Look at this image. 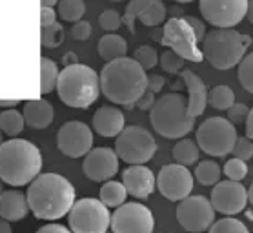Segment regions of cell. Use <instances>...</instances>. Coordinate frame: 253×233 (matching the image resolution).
<instances>
[{
    "mask_svg": "<svg viewBox=\"0 0 253 233\" xmlns=\"http://www.w3.org/2000/svg\"><path fill=\"white\" fill-rule=\"evenodd\" d=\"M248 202L253 206V182H252V186L248 188Z\"/></svg>",
    "mask_w": 253,
    "mask_h": 233,
    "instance_id": "54",
    "label": "cell"
},
{
    "mask_svg": "<svg viewBox=\"0 0 253 233\" xmlns=\"http://www.w3.org/2000/svg\"><path fill=\"white\" fill-rule=\"evenodd\" d=\"M127 189L124 186V182H117V181H106L102 184V188L98 191V199L102 200L108 208H119L121 204L126 202L127 197Z\"/></svg>",
    "mask_w": 253,
    "mask_h": 233,
    "instance_id": "24",
    "label": "cell"
},
{
    "mask_svg": "<svg viewBox=\"0 0 253 233\" xmlns=\"http://www.w3.org/2000/svg\"><path fill=\"white\" fill-rule=\"evenodd\" d=\"M124 128V113L115 106H100L93 115V130L100 137H117Z\"/></svg>",
    "mask_w": 253,
    "mask_h": 233,
    "instance_id": "19",
    "label": "cell"
},
{
    "mask_svg": "<svg viewBox=\"0 0 253 233\" xmlns=\"http://www.w3.org/2000/svg\"><path fill=\"white\" fill-rule=\"evenodd\" d=\"M29 211L28 195L18 189H7L0 193V217L9 222H18L26 219Z\"/></svg>",
    "mask_w": 253,
    "mask_h": 233,
    "instance_id": "21",
    "label": "cell"
},
{
    "mask_svg": "<svg viewBox=\"0 0 253 233\" xmlns=\"http://www.w3.org/2000/svg\"><path fill=\"white\" fill-rule=\"evenodd\" d=\"M86 13L84 0H60L58 2V15L64 22H79Z\"/></svg>",
    "mask_w": 253,
    "mask_h": 233,
    "instance_id": "31",
    "label": "cell"
},
{
    "mask_svg": "<svg viewBox=\"0 0 253 233\" xmlns=\"http://www.w3.org/2000/svg\"><path fill=\"white\" fill-rule=\"evenodd\" d=\"M182 80L186 84V90H188V109H190L191 117H199V115L204 113V109L208 106V90L204 80L195 75L190 69H182L180 73Z\"/></svg>",
    "mask_w": 253,
    "mask_h": 233,
    "instance_id": "20",
    "label": "cell"
},
{
    "mask_svg": "<svg viewBox=\"0 0 253 233\" xmlns=\"http://www.w3.org/2000/svg\"><path fill=\"white\" fill-rule=\"evenodd\" d=\"M57 146L69 159H81L93 148V131L81 120H69L58 130Z\"/></svg>",
    "mask_w": 253,
    "mask_h": 233,
    "instance_id": "15",
    "label": "cell"
},
{
    "mask_svg": "<svg viewBox=\"0 0 253 233\" xmlns=\"http://www.w3.org/2000/svg\"><path fill=\"white\" fill-rule=\"evenodd\" d=\"M201 44L204 58L210 62V66L226 71L239 66L252 44V37L231 28H217L206 33Z\"/></svg>",
    "mask_w": 253,
    "mask_h": 233,
    "instance_id": "6",
    "label": "cell"
},
{
    "mask_svg": "<svg viewBox=\"0 0 253 233\" xmlns=\"http://www.w3.org/2000/svg\"><path fill=\"white\" fill-rule=\"evenodd\" d=\"M211 233H246L248 226L244 222H241L239 219H233V215H226L224 219L215 221L210 226Z\"/></svg>",
    "mask_w": 253,
    "mask_h": 233,
    "instance_id": "34",
    "label": "cell"
},
{
    "mask_svg": "<svg viewBox=\"0 0 253 233\" xmlns=\"http://www.w3.org/2000/svg\"><path fill=\"white\" fill-rule=\"evenodd\" d=\"M184 58L180 57L177 51H173V49H168L164 51L159 57V64H161V68L166 71V73H171V75H177L178 71H182L184 69Z\"/></svg>",
    "mask_w": 253,
    "mask_h": 233,
    "instance_id": "36",
    "label": "cell"
},
{
    "mask_svg": "<svg viewBox=\"0 0 253 233\" xmlns=\"http://www.w3.org/2000/svg\"><path fill=\"white\" fill-rule=\"evenodd\" d=\"M233 157H239L242 160L253 159V140L250 137H237L235 146H233Z\"/></svg>",
    "mask_w": 253,
    "mask_h": 233,
    "instance_id": "40",
    "label": "cell"
},
{
    "mask_svg": "<svg viewBox=\"0 0 253 233\" xmlns=\"http://www.w3.org/2000/svg\"><path fill=\"white\" fill-rule=\"evenodd\" d=\"M153 102H155V93H153L151 90H148V88H146V91L142 93V97L138 98L135 106H137L138 109H142V111H148V109H151Z\"/></svg>",
    "mask_w": 253,
    "mask_h": 233,
    "instance_id": "43",
    "label": "cell"
},
{
    "mask_svg": "<svg viewBox=\"0 0 253 233\" xmlns=\"http://www.w3.org/2000/svg\"><path fill=\"white\" fill-rule=\"evenodd\" d=\"M122 182L127 193L135 199H148L157 186V177L153 171L144 164H129V168L122 171Z\"/></svg>",
    "mask_w": 253,
    "mask_h": 233,
    "instance_id": "18",
    "label": "cell"
},
{
    "mask_svg": "<svg viewBox=\"0 0 253 233\" xmlns=\"http://www.w3.org/2000/svg\"><path fill=\"white\" fill-rule=\"evenodd\" d=\"M157 189L161 191L164 199L180 202V200L191 195L193 189V173L184 164H166L162 166L157 175Z\"/></svg>",
    "mask_w": 253,
    "mask_h": 233,
    "instance_id": "14",
    "label": "cell"
},
{
    "mask_svg": "<svg viewBox=\"0 0 253 233\" xmlns=\"http://www.w3.org/2000/svg\"><path fill=\"white\" fill-rule=\"evenodd\" d=\"M237 140L235 124L224 117H210L197 130V144L210 157H226Z\"/></svg>",
    "mask_w": 253,
    "mask_h": 233,
    "instance_id": "7",
    "label": "cell"
},
{
    "mask_svg": "<svg viewBox=\"0 0 253 233\" xmlns=\"http://www.w3.org/2000/svg\"><path fill=\"white\" fill-rule=\"evenodd\" d=\"M150 122L164 139H182L193 130L195 117L190 115L188 98L173 91L155 98L150 109Z\"/></svg>",
    "mask_w": 253,
    "mask_h": 233,
    "instance_id": "5",
    "label": "cell"
},
{
    "mask_svg": "<svg viewBox=\"0 0 253 233\" xmlns=\"http://www.w3.org/2000/svg\"><path fill=\"white\" fill-rule=\"evenodd\" d=\"M250 0H199L202 18L215 28H233L246 18Z\"/></svg>",
    "mask_w": 253,
    "mask_h": 233,
    "instance_id": "12",
    "label": "cell"
},
{
    "mask_svg": "<svg viewBox=\"0 0 253 233\" xmlns=\"http://www.w3.org/2000/svg\"><path fill=\"white\" fill-rule=\"evenodd\" d=\"M237 79L241 86L248 93L253 95V51L244 55L241 62H239V71H237Z\"/></svg>",
    "mask_w": 253,
    "mask_h": 233,
    "instance_id": "35",
    "label": "cell"
},
{
    "mask_svg": "<svg viewBox=\"0 0 253 233\" xmlns=\"http://www.w3.org/2000/svg\"><path fill=\"white\" fill-rule=\"evenodd\" d=\"M110 228L115 233H151L155 230V219L148 206L124 202L111 215Z\"/></svg>",
    "mask_w": 253,
    "mask_h": 233,
    "instance_id": "13",
    "label": "cell"
},
{
    "mask_svg": "<svg viewBox=\"0 0 253 233\" xmlns=\"http://www.w3.org/2000/svg\"><path fill=\"white\" fill-rule=\"evenodd\" d=\"M39 232L41 233H47V232H58V233H68L69 232V226H62V224H57L55 221H49L47 224L39 228Z\"/></svg>",
    "mask_w": 253,
    "mask_h": 233,
    "instance_id": "47",
    "label": "cell"
},
{
    "mask_svg": "<svg viewBox=\"0 0 253 233\" xmlns=\"http://www.w3.org/2000/svg\"><path fill=\"white\" fill-rule=\"evenodd\" d=\"M98 24H100V28L106 29V31H117V29L121 28L122 24V17L121 13L115 11V9H106V11L100 13V17H98Z\"/></svg>",
    "mask_w": 253,
    "mask_h": 233,
    "instance_id": "39",
    "label": "cell"
},
{
    "mask_svg": "<svg viewBox=\"0 0 253 233\" xmlns=\"http://www.w3.org/2000/svg\"><path fill=\"white\" fill-rule=\"evenodd\" d=\"M220 166L215 160H202L195 168V179L202 186H215L220 181Z\"/></svg>",
    "mask_w": 253,
    "mask_h": 233,
    "instance_id": "29",
    "label": "cell"
},
{
    "mask_svg": "<svg viewBox=\"0 0 253 233\" xmlns=\"http://www.w3.org/2000/svg\"><path fill=\"white\" fill-rule=\"evenodd\" d=\"M18 98H11V100H0V108H17L18 106Z\"/></svg>",
    "mask_w": 253,
    "mask_h": 233,
    "instance_id": "50",
    "label": "cell"
},
{
    "mask_svg": "<svg viewBox=\"0 0 253 233\" xmlns=\"http://www.w3.org/2000/svg\"><path fill=\"white\" fill-rule=\"evenodd\" d=\"M151 0H129V4L126 6V11L122 15V24H126L127 29H129V33L135 35V22H137V18L140 17V13L146 9V7L150 6Z\"/></svg>",
    "mask_w": 253,
    "mask_h": 233,
    "instance_id": "33",
    "label": "cell"
},
{
    "mask_svg": "<svg viewBox=\"0 0 253 233\" xmlns=\"http://www.w3.org/2000/svg\"><path fill=\"white\" fill-rule=\"evenodd\" d=\"M64 42V28L62 24H51V26H42L41 29V44L44 47H58Z\"/></svg>",
    "mask_w": 253,
    "mask_h": 233,
    "instance_id": "32",
    "label": "cell"
},
{
    "mask_svg": "<svg viewBox=\"0 0 253 233\" xmlns=\"http://www.w3.org/2000/svg\"><path fill=\"white\" fill-rule=\"evenodd\" d=\"M42 170L41 149L33 142L15 139L0 144V179L9 186H26Z\"/></svg>",
    "mask_w": 253,
    "mask_h": 233,
    "instance_id": "3",
    "label": "cell"
},
{
    "mask_svg": "<svg viewBox=\"0 0 253 233\" xmlns=\"http://www.w3.org/2000/svg\"><path fill=\"white\" fill-rule=\"evenodd\" d=\"M2 182H4V181H2V179H0V193H2V191H4V188H2Z\"/></svg>",
    "mask_w": 253,
    "mask_h": 233,
    "instance_id": "57",
    "label": "cell"
},
{
    "mask_svg": "<svg viewBox=\"0 0 253 233\" xmlns=\"http://www.w3.org/2000/svg\"><path fill=\"white\" fill-rule=\"evenodd\" d=\"M246 135L253 140V108L250 109V113L246 117Z\"/></svg>",
    "mask_w": 253,
    "mask_h": 233,
    "instance_id": "48",
    "label": "cell"
},
{
    "mask_svg": "<svg viewBox=\"0 0 253 233\" xmlns=\"http://www.w3.org/2000/svg\"><path fill=\"white\" fill-rule=\"evenodd\" d=\"M24 124H26L24 115L18 113L17 109L7 108L6 111L0 113V130L4 131V135H7V137L20 135L24 130Z\"/></svg>",
    "mask_w": 253,
    "mask_h": 233,
    "instance_id": "28",
    "label": "cell"
},
{
    "mask_svg": "<svg viewBox=\"0 0 253 233\" xmlns=\"http://www.w3.org/2000/svg\"><path fill=\"white\" fill-rule=\"evenodd\" d=\"M69 230L75 233H104L111 224L108 206L100 199L84 197L75 200L68 213Z\"/></svg>",
    "mask_w": 253,
    "mask_h": 233,
    "instance_id": "9",
    "label": "cell"
},
{
    "mask_svg": "<svg viewBox=\"0 0 253 233\" xmlns=\"http://www.w3.org/2000/svg\"><path fill=\"white\" fill-rule=\"evenodd\" d=\"M100 75L86 64L64 66L57 80L58 98L69 108L86 109L100 95Z\"/></svg>",
    "mask_w": 253,
    "mask_h": 233,
    "instance_id": "4",
    "label": "cell"
},
{
    "mask_svg": "<svg viewBox=\"0 0 253 233\" xmlns=\"http://www.w3.org/2000/svg\"><path fill=\"white\" fill-rule=\"evenodd\" d=\"M235 102V93L230 86L219 84L211 88L210 93H208V104L211 106L213 109H219V111H228L231 108V104Z\"/></svg>",
    "mask_w": 253,
    "mask_h": 233,
    "instance_id": "26",
    "label": "cell"
},
{
    "mask_svg": "<svg viewBox=\"0 0 253 233\" xmlns=\"http://www.w3.org/2000/svg\"><path fill=\"white\" fill-rule=\"evenodd\" d=\"M250 113V108L242 102H233L231 108L228 109V119L233 122V124H241V122H246V117Z\"/></svg>",
    "mask_w": 253,
    "mask_h": 233,
    "instance_id": "41",
    "label": "cell"
},
{
    "mask_svg": "<svg viewBox=\"0 0 253 233\" xmlns=\"http://www.w3.org/2000/svg\"><path fill=\"white\" fill-rule=\"evenodd\" d=\"M2 133H4V131L0 130V144H2Z\"/></svg>",
    "mask_w": 253,
    "mask_h": 233,
    "instance_id": "58",
    "label": "cell"
},
{
    "mask_svg": "<svg viewBox=\"0 0 253 233\" xmlns=\"http://www.w3.org/2000/svg\"><path fill=\"white\" fill-rule=\"evenodd\" d=\"M29 210L41 221H58L75 204V188L58 173H39L29 182Z\"/></svg>",
    "mask_w": 253,
    "mask_h": 233,
    "instance_id": "2",
    "label": "cell"
},
{
    "mask_svg": "<svg viewBox=\"0 0 253 233\" xmlns=\"http://www.w3.org/2000/svg\"><path fill=\"white\" fill-rule=\"evenodd\" d=\"M184 18L191 24V28L195 29L197 37H199V40L202 42V39L206 37V24L202 22V20H199V18H195V17H184Z\"/></svg>",
    "mask_w": 253,
    "mask_h": 233,
    "instance_id": "46",
    "label": "cell"
},
{
    "mask_svg": "<svg viewBox=\"0 0 253 233\" xmlns=\"http://www.w3.org/2000/svg\"><path fill=\"white\" fill-rule=\"evenodd\" d=\"M84 175L93 182H106L119 171V155L111 148H91L84 155Z\"/></svg>",
    "mask_w": 253,
    "mask_h": 233,
    "instance_id": "17",
    "label": "cell"
},
{
    "mask_svg": "<svg viewBox=\"0 0 253 233\" xmlns=\"http://www.w3.org/2000/svg\"><path fill=\"white\" fill-rule=\"evenodd\" d=\"M127 42L122 39L121 35L108 33L98 40V55L104 60H113L119 57H126Z\"/></svg>",
    "mask_w": 253,
    "mask_h": 233,
    "instance_id": "23",
    "label": "cell"
},
{
    "mask_svg": "<svg viewBox=\"0 0 253 233\" xmlns=\"http://www.w3.org/2000/svg\"><path fill=\"white\" fill-rule=\"evenodd\" d=\"M58 66L53 62L51 58L41 57V93L47 95L53 90H57V80H58Z\"/></svg>",
    "mask_w": 253,
    "mask_h": 233,
    "instance_id": "27",
    "label": "cell"
},
{
    "mask_svg": "<svg viewBox=\"0 0 253 233\" xmlns=\"http://www.w3.org/2000/svg\"><path fill=\"white\" fill-rule=\"evenodd\" d=\"M71 35L75 40H87L91 37V24L86 22V20H79V22L73 24Z\"/></svg>",
    "mask_w": 253,
    "mask_h": 233,
    "instance_id": "42",
    "label": "cell"
},
{
    "mask_svg": "<svg viewBox=\"0 0 253 233\" xmlns=\"http://www.w3.org/2000/svg\"><path fill=\"white\" fill-rule=\"evenodd\" d=\"M115 151L127 164H146L157 151V142L142 126H126L115 137Z\"/></svg>",
    "mask_w": 253,
    "mask_h": 233,
    "instance_id": "10",
    "label": "cell"
},
{
    "mask_svg": "<svg viewBox=\"0 0 253 233\" xmlns=\"http://www.w3.org/2000/svg\"><path fill=\"white\" fill-rule=\"evenodd\" d=\"M133 58H135L146 71L151 68H155L157 64H159V53H157L155 47H151V46H140V47H137L135 53H133Z\"/></svg>",
    "mask_w": 253,
    "mask_h": 233,
    "instance_id": "37",
    "label": "cell"
},
{
    "mask_svg": "<svg viewBox=\"0 0 253 233\" xmlns=\"http://www.w3.org/2000/svg\"><path fill=\"white\" fill-rule=\"evenodd\" d=\"M175 2H178V4H188V2H193V0H175Z\"/></svg>",
    "mask_w": 253,
    "mask_h": 233,
    "instance_id": "55",
    "label": "cell"
},
{
    "mask_svg": "<svg viewBox=\"0 0 253 233\" xmlns=\"http://www.w3.org/2000/svg\"><path fill=\"white\" fill-rule=\"evenodd\" d=\"M213 208L222 215H237L244 211L248 202V188H244L241 181H219L211 189Z\"/></svg>",
    "mask_w": 253,
    "mask_h": 233,
    "instance_id": "16",
    "label": "cell"
},
{
    "mask_svg": "<svg viewBox=\"0 0 253 233\" xmlns=\"http://www.w3.org/2000/svg\"><path fill=\"white\" fill-rule=\"evenodd\" d=\"M9 232H11V224H9V221H6V219L0 217V233H9Z\"/></svg>",
    "mask_w": 253,
    "mask_h": 233,
    "instance_id": "51",
    "label": "cell"
},
{
    "mask_svg": "<svg viewBox=\"0 0 253 233\" xmlns=\"http://www.w3.org/2000/svg\"><path fill=\"white\" fill-rule=\"evenodd\" d=\"M148 88L146 69L135 58L119 57L108 60L100 71V90L110 102L133 108Z\"/></svg>",
    "mask_w": 253,
    "mask_h": 233,
    "instance_id": "1",
    "label": "cell"
},
{
    "mask_svg": "<svg viewBox=\"0 0 253 233\" xmlns=\"http://www.w3.org/2000/svg\"><path fill=\"white\" fill-rule=\"evenodd\" d=\"M60 0H41V6L42 7H53V6H57Z\"/></svg>",
    "mask_w": 253,
    "mask_h": 233,
    "instance_id": "53",
    "label": "cell"
},
{
    "mask_svg": "<svg viewBox=\"0 0 253 233\" xmlns=\"http://www.w3.org/2000/svg\"><path fill=\"white\" fill-rule=\"evenodd\" d=\"M111 2H122V0H111Z\"/></svg>",
    "mask_w": 253,
    "mask_h": 233,
    "instance_id": "59",
    "label": "cell"
},
{
    "mask_svg": "<svg viewBox=\"0 0 253 233\" xmlns=\"http://www.w3.org/2000/svg\"><path fill=\"white\" fill-rule=\"evenodd\" d=\"M77 62H79V57H77L73 51L66 53V55L62 57V64H64V66H71V64H77Z\"/></svg>",
    "mask_w": 253,
    "mask_h": 233,
    "instance_id": "49",
    "label": "cell"
},
{
    "mask_svg": "<svg viewBox=\"0 0 253 233\" xmlns=\"http://www.w3.org/2000/svg\"><path fill=\"white\" fill-rule=\"evenodd\" d=\"M24 120L31 130H46L55 119V111L53 106L44 98H37V100H29L24 104Z\"/></svg>",
    "mask_w": 253,
    "mask_h": 233,
    "instance_id": "22",
    "label": "cell"
},
{
    "mask_svg": "<svg viewBox=\"0 0 253 233\" xmlns=\"http://www.w3.org/2000/svg\"><path fill=\"white\" fill-rule=\"evenodd\" d=\"M248 219H250V221H253V213H250V211H248Z\"/></svg>",
    "mask_w": 253,
    "mask_h": 233,
    "instance_id": "56",
    "label": "cell"
},
{
    "mask_svg": "<svg viewBox=\"0 0 253 233\" xmlns=\"http://www.w3.org/2000/svg\"><path fill=\"white\" fill-rule=\"evenodd\" d=\"M224 175L228 177V179H231V181H242V179L248 175L246 160L239 159V157H233V159L226 160Z\"/></svg>",
    "mask_w": 253,
    "mask_h": 233,
    "instance_id": "38",
    "label": "cell"
},
{
    "mask_svg": "<svg viewBox=\"0 0 253 233\" xmlns=\"http://www.w3.org/2000/svg\"><path fill=\"white\" fill-rule=\"evenodd\" d=\"M199 149L201 148H199V144H197L195 140L182 137V139L173 146L171 157L175 162H178V164L191 166L199 160Z\"/></svg>",
    "mask_w": 253,
    "mask_h": 233,
    "instance_id": "25",
    "label": "cell"
},
{
    "mask_svg": "<svg viewBox=\"0 0 253 233\" xmlns=\"http://www.w3.org/2000/svg\"><path fill=\"white\" fill-rule=\"evenodd\" d=\"M57 15L58 13H55L53 7H41V28L57 22Z\"/></svg>",
    "mask_w": 253,
    "mask_h": 233,
    "instance_id": "44",
    "label": "cell"
},
{
    "mask_svg": "<svg viewBox=\"0 0 253 233\" xmlns=\"http://www.w3.org/2000/svg\"><path fill=\"white\" fill-rule=\"evenodd\" d=\"M164 84H166V79H164L162 75H150V77H148V90H151L153 93L162 91Z\"/></svg>",
    "mask_w": 253,
    "mask_h": 233,
    "instance_id": "45",
    "label": "cell"
},
{
    "mask_svg": "<svg viewBox=\"0 0 253 233\" xmlns=\"http://www.w3.org/2000/svg\"><path fill=\"white\" fill-rule=\"evenodd\" d=\"M161 44L177 51L184 60L190 62H202L204 53L199 47L201 40L197 37L195 29L191 28V24L184 17H171L166 20V26L162 28V39Z\"/></svg>",
    "mask_w": 253,
    "mask_h": 233,
    "instance_id": "8",
    "label": "cell"
},
{
    "mask_svg": "<svg viewBox=\"0 0 253 233\" xmlns=\"http://www.w3.org/2000/svg\"><path fill=\"white\" fill-rule=\"evenodd\" d=\"M246 18L250 20V24H253V0L248 2V13H246Z\"/></svg>",
    "mask_w": 253,
    "mask_h": 233,
    "instance_id": "52",
    "label": "cell"
},
{
    "mask_svg": "<svg viewBox=\"0 0 253 233\" xmlns=\"http://www.w3.org/2000/svg\"><path fill=\"white\" fill-rule=\"evenodd\" d=\"M166 11L168 9L162 0H151L150 6L140 13L138 20H140L144 26H148V28H157V26H161V24L166 20Z\"/></svg>",
    "mask_w": 253,
    "mask_h": 233,
    "instance_id": "30",
    "label": "cell"
},
{
    "mask_svg": "<svg viewBox=\"0 0 253 233\" xmlns=\"http://www.w3.org/2000/svg\"><path fill=\"white\" fill-rule=\"evenodd\" d=\"M217 210L204 195H188L177 206V221L186 232H206L215 222Z\"/></svg>",
    "mask_w": 253,
    "mask_h": 233,
    "instance_id": "11",
    "label": "cell"
}]
</instances>
